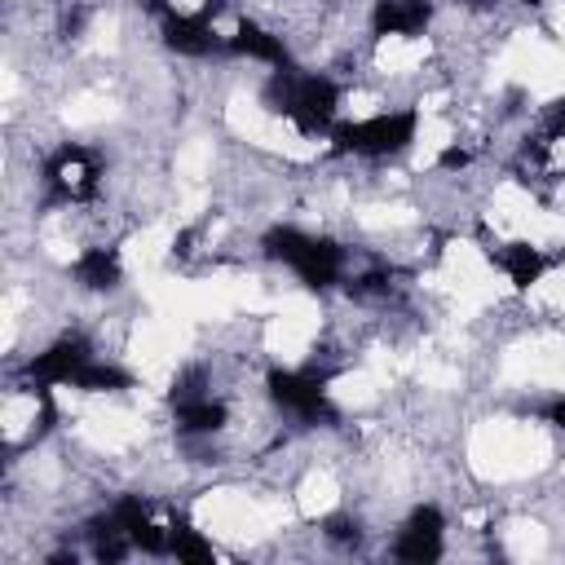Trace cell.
<instances>
[{"mask_svg":"<svg viewBox=\"0 0 565 565\" xmlns=\"http://www.w3.org/2000/svg\"><path fill=\"white\" fill-rule=\"evenodd\" d=\"M265 106L274 115H287L305 137H322L335 128V110H340V88L327 75H296L274 71V79L265 84Z\"/></svg>","mask_w":565,"mask_h":565,"instance_id":"cell-1","label":"cell"},{"mask_svg":"<svg viewBox=\"0 0 565 565\" xmlns=\"http://www.w3.org/2000/svg\"><path fill=\"white\" fill-rule=\"evenodd\" d=\"M265 256L269 260H282L287 269H296V278L313 291H327L340 282L344 274V247L331 243V238H318V234H305L296 225H274L265 234Z\"/></svg>","mask_w":565,"mask_h":565,"instance_id":"cell-2","label":"cell"},{"mask_svg":"<svg viewBox=\"0 0 565 565\" xmlns=\"http://www.w3.org/2000/svg\"><path fill=\"white\" fill-rule=\"evenodd\" d=\"M415 128H419V115L411 106L406 110H384V115H371V119L335 124L331 128V150L335 154H362V159H388V154H402L415 141Z\"/></svg>","mask_w":565,"mask_h":565,"instance_id":"cell-3","label":"cell"},{"mask_svg":"<svg viewBox=\"0 0 565 565\" xmlns=\"http://www.w3.org/2000/svg\"><path fill=\"white\" fill-rule=\"evenodd\" d=\"M40 181L49 190V203H88V199H97V185H102V159H97V150L66 141L44 159Z\"/></svg>","mask_w":565,"mask_h":565,"instance_id":"cell-4","label":"cell"},{"mask_svg":"<svg viewBox=\"0 0 565 565\" xmlns=\"http://www.w3.org/2000/svg\"><path fill=\"white\" fill-rule=\"evenodd\" d=\"M265 388H269L274 406H282L287 415H296L305 424H331L335 419V406L327 397V371H282V366H274L265 375Z\"/></svg>","mask_w":565,"mask_h":565,"instance_id":"cell-5","label":"cell"},{"mask_svg":"<svg viewBox=\"0 0 565 565\" xmlns=\"http://www.w3.org/2000/svg\"><path fill=\"white\" fill-rule=\"evenodd\" d=\"M93 362V344L84 335H62L49 349H40L26 362V380L31 388H57V384H75V375Z\"/></svg>","mask_w":565,"mask_h":565,"instance_id":"cell-6","label":"cell"},{"mask_svg":"<svg viewBox=\"0 0 565 565\" xmlns=\"http://www.w3.org/2000/svg\"><path fill=\"white\" fill-rule=\"evenodd\" d=\"M441 530H446L441 508L419 503V508L406 516V525H402V534H397V543H393V556L406 561V565H428V561H437V556H441Z\"/></svg>","mask_w":565,"mask_h":565,"instance_id":"cell-7","label":"cell"},{"mask_svg":"<svg viewBox=\"0 0 565 565\" xmlns=\"http://www.w3.org/2000/svg\"><path fill=\"white\" fill-rule=\"evenodd\" d=\"M159 35H163V44H168L172 53H185V57H207V53L221 49V40H216V31H212V18H203L199 9H194V13L172 9V13L159 22Z\"/></svg>","mask_w":565,"mask_h":565,"instance_id":"cell-8","label":"cell"},{"mask_svg":"<svg viewBox=\"0 0 565 565\" xmlns=\"http://www.w3.org/2000/svg\"><path fill=\"white\" fill-rule=\"evenodd\" d=\"M433 22V0H375L371 35H419Z\"/></svg>","mask_w":565,"mask_h":565,"instance_id":"cell-9","label":"cell"},{"mask_svg":"<svg viewBox=\"0 0 565 565\" xmlns=\"http://www.w3.org/2000/svg\"><path fill=\"white\" fill-rule=\"evenodd\" d=\"M225 49H230V53H238V57L269 62V66H278V71H287V66H291V53H287L282 35H274L269 26H260V22H252V18H243V22H238V31L225 40Z\"/></svg>","mask_w":565,"mask_h":565,"instance_id":"cell-10","label":"cell"},{"mask_svg":"<svg viewBox=\"0 0 565 565\" xmlns=\"http://www.w3.org/2000/svg\"><path fill=\"white\" fill-rule=\"evenodd\" d=\"M490 260L508 274V282H512L516 291H530V287L543 278V269H547V256H543L534 243H521V238L490 247Z\"/></svg>","mask_w":565,"mask_h":565,"instance_id":"cell-11","label":"cell"},{"mask_svg":"<svg viewBox=\"0 0 565 565\" xmlns=\"http://www.w3.org/2000/svg\"><path fill=\"white\" fill-rule=\"evenodd\" d=\"M75 282L88 291H115L124 282V265H119L115 247H88L75 260Z\"/></svg>","mask_w":565,"mask_h":565,"instance_id":"cell-12","label":"cell"},{"mask_svg":"<svg viewBox=\"0 0 565 565\" xmlns=\"http://www.w3.org/2000/svg\"><path fill=\"white\" fill-rule=\"evenodd\" d=\"M172 415H177V428H181V433H190V437L221 433V428H225V419H230L225 402H216L212 393L190 397V402H177V406H172Z\"/></svg>","mask_w":565,"mask_h":565,"instance_id":"cell-13","label":"cell"},{"mask_svg":"<svg viewBox=\"0 0 565 565\" xmlns=\"http://www.w3.org/2000/svg\"><path fill=\"white\" fill-rule=\"evenodd\" d=\"M168 539H172L168 556H177L181 565H207V561H212V543H207L190 521H172V525H168Z\"/></svg>","mask_w":565,"mask_h":565,"instance_id":"cell-14","label":"cell"},{"mask_svg":"<svg viewBox=\"0 0 565 565\" xmlns=\"http://www.w3.org/2000/svg\"><path fill=\"white\" fill-rule=\"evenodd\" d=\"M128 384H132V375H128L124 366L97 362V358L75 375V388H84V393H119V388H128Z\"/></svg>","mask_w":565,"mask_h":565,"instance_id":"cell-15","label":"cell"},{"mask_svg":"<svg viewBox=\"0 0 565 565\" xmlns=\"http://www.w3.org/2000/svg\"><path fill=\"white\" fill-rule=\"evenodd\" d=\"M349 296H358V300H384V296H393V274L388 269L358 274V278H349Z\"/></svg>","mask_w":565,"mask_h":565,"instance_id":"cell-16","label":"cell"},{"mask_svg":"<svg viewBox=\"0 0 565 565\" xmlns=\"http://www.w3.org/2000/svg\"><path fill=\"white\" fill-rule=\"evenodd\" d=\"M203 393H207V375H203L199 366H185V371L172 380V388H168L172 406H177V402H190V397H203Z\"/></svg>","mask_w":565,"mask_h":565,"instance_id":"cell-17","label":"cell"},{"mask_svg":"<svg viewBox=\"0 0 565 565\" xmlns=\"http://www.w3.org/2000/svg\"><path fill=\"white\" fill-rule=\"evenodd\" d=\"M322 534H327L331 543H340V547H349V543H358V539H362V525H358L353 516H344V512H335V516H327V521H322Z\"/></svg>","mask_w":565,"mask_h":565,"instance_id":"cell-18","label":"cell"},{"mask_svg":"<svg viewBox=\"0 0 565 565\" xmlns=\"http://www.w3.org/2000/svg\"><path fill=\"white\" fill-rule=\"evenodd\" d=\"M543 137L547 141H565V97H552L543 106Z\"/></svg>","mask_w":565,"mask_h":565,"instance_id":"cell-19","label":"cell"},{"mask_svg":"<svg viewBox=\"0 0 565 565\" xmlns=\"http://www.w3.org/2000/svg\"><path fill=\"white\" fill-rule=\"evenodd\" d=\"M437 163H441V168H468V163H472V154H468L463 146H446V150L437 154Z\"/></svg>","mask_w":565,"mask_h":565,"instance_id":"cell-20","label":"cell"},{"mask_svg":"<svg viewBox=\"0 0 565 565\" xmlns=\"http://www.w3.org/2000/svg\"><path fill=\"white\" fill-rule=\"evenodd\" d=\"M547 419H552L556 428H565V397H561V402H552V411H547Z\"/></svg>","mask_w":565,"mask_h":565,"instance_id":"cell-21","label":"cell"},{"mask_svg":"<svg viewBox=\"0 0 565 565\" xmlns=\"http://www.w3.org/2000/svg\"><path fill=\"white\" fill-rule=\"evenodd\" d=\"M463 4H472V9H486V4H494V0H463Z\"/></svg>","mask_w":565,"mask_h":565,"instance_id":"cell-22","label":"cell"},{"mask_svg":"<svg viewBox=\"0 0 565 565\" xmlns=\"http://www.w3.org/2000/svg\"><path fill=\"white\" fill-rule=\"evenodd\" d=\"M525 4H539V0H525Z\"/></svg>","mask_w":565,"mask_h":565,"instance_id":"cell-23","label":"cell"}]
</instances>
